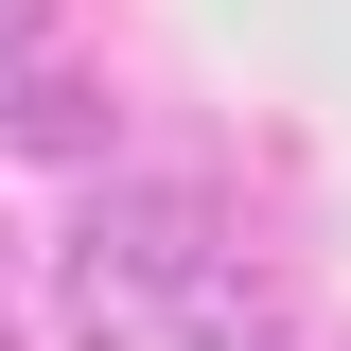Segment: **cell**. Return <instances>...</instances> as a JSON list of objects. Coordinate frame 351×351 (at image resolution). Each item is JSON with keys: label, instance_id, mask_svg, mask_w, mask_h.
I'll list each match as a JSON object with an SVG mask.
<instances>
[{"label": "cell", "instance_id": "1", "mask_svg": "<svg viewBox=\"0 0 351 351\" xmlns=\"http://www.w3.org/2000/svg\"><path fill=\"white\" fill-rule=\"evenodd\" d=\"M0 123H18V141H106V106H88V71H18Z\"/></svg>", "mask_w": 351, "mask_h": 351}, {"label": "cell", "instance_id": "2", "mask_svg": "<svg viewBox=\"0 0 351 351\" xmlns=\"http://www.w3.org/2000/svg\"><path fill=\"white\" fill-rule=\"evenodd\" d=\"M36 36H53V0H0V88H18V71H53Z\"/></svg>", "mask_w": 351, "mask_h": 351}]
</instances>
